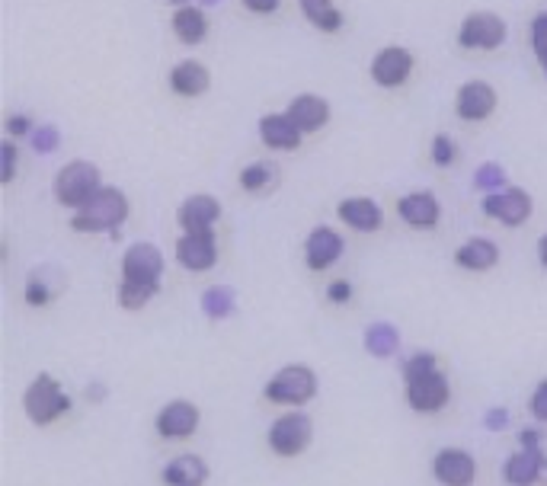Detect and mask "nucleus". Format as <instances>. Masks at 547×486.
Here are the masks:
<instances>
[{"label":"nucleus","mask_w":547,"mask_h":486,"mask_svg":"<svg viewBox=\"0 0 547 486\" xmlns=\"http://www.w3.org/2000/svg\"><path fill=\"white\" fill-rule=\"evenodd\" d=\"M362 346H365L368 355H372V359H391V355L400 349V333H397L394 323L378 320V323H372V327L365 330Z\"/></svg>","instance_id":"29"},{"label":"nucleus","mask_w":547,"mask_h":486,"mask_svg":"<svg viewBox=\"0 0 547 486\" xmlns=\"http://www.w3.org/2000/svg\"><path fill=\"white\" fill-rule=\"evenodd\" d=\"M71 410H74V397L64 391L61 381L48 375V371L32 378L23 391V413L29 416L32 426H52Z\"/></svg>","instance_id":"2"},{"label":"nucleus","mask_w":547,"mask_h":486,"mask_svg":"<svg viewBox=\"0 0 547 486\" xmlns=\"http://www.w3.org/2000/svg\"><path fill=\"white\" fill-rule=\"evenodd\" d=\"M212 471H208V461H202L199 455H180L167 461V467L160 471V480L164 486H205Z\"/></svg>","instance_id":"24"},{"label":"nucleus","mask_w":547,"mask_h":486,"mask_svg":"<svg viewBox=\"0 0 547 486\" xmlns=\"http://www.w3.org/2000/svg\"><path fill=\"white\" fill-rule=\"evenodd\" d=\"M413 64H416V58L410 48L388 45V48H381V52H375L372 64H368V74H372V80L381 90H397L410 80Z\"/></svg>","instance_id":"8"},{"label":"nucleus","mask_w":547,"mask_h":486,"mask_svg":"<svg viewBox=\"0 0 547 486\" xmlns=\"http://www.w3.org/2000/svg\"><path fill=\"white\" fill-rule=\"evenodd\" d=\"M474 186L484 192V196L506 189V173H503V167L500 164H484V167L474 173Z\"/></svg>","instance_id":"33"},{"label":"nucleus","mask_w":547,"mask_h":486,"mask_svg":"<svg viewBox=\"0 0 547 486\" xmlns=\"http://www.w3.org/2000/svg\"><path fill=\"white\" fill-rule=\"evenodd\" d=\"M176 221H180L183 234H196V231H215V224L221 221V202L208 192H196L189 196L180 212H176Z\"/></svg>","instance_id":"16"},{"label":"nucleus","mask_w":547,"mask_h":486,"mask_svg":"<svg viewBox=\"0 0 547 486\" xmlns=\"http://www.w3.org/2000/svg\"><path fill=\"white\" fill-rule=\"evenodd\" d=\"M64 291V275L58 266H36L29 272V279L23 285V301L29 307H48L55 304L58 295Z\"/></svg>","instance_id":"21"},{"label":"nucleus","mask_w":547,"mask_h":486,"mask_svg":"<svg viewBox=\"0 0 547 486\" xmlns=\"http://www.w3.org/2000/svg\"><path fill=\"white\" fill-rule=\"evenodd\" d=\"M407 403L413 413H439L448 407V400H452V384H448L445 371H429V375L416 378V381H407Z\"/></svg>","instance_id":"10"},{"label":"nucleus","mask_w":547,"mask_h":486,"mask_svg":"<svg viewBox=\"0 0 547 486\" xmlns=\"http://www.w3.org/2000/svg\"><path fill=\"white\" fill-rule=\"evenodd\" d=\"M538 259H541V266L547 269V234H541V240H538Z\"/></svg>","instance_id":"45"},{"label":"nucleus","mask_w":547,"mask_h":486,"mask_svg":"<svg viewBox=\"0 0 547 486\" xmlns=\"http://www.w3.org/2000/svg\"><path fill=\"white\" fill-rule=\"evenodd\" d=\"M484 426H487L490 432H503V429L509 426V410H506V407H493V410H487Z\"/></svg>","instance_id":"41"},{"label":"nucleus","mask_w":547,"mask_h":486,"mask_svg":"<svg viewBox=\"0 0 547 486\" xmlns=\"http://www.w3.org/2000/svg\"><path fill=\"white\" fill-rule=\"evenodd\" d=\"M436 368H439L436 355H432V352H416V355H410V359L404 362L400 375H404V384H407V381H416V378L429 375V371H436Z\"/></svg>","instance_id":"32"},{"label":"nucleus","mask_w":547,"mask_h":486,"mask_svg":"<svg viewBox=\"0 0 547 486\" xmlns=\"http://www.w3.org/2000/svg\"><path fill=\"white\" fill-rule=\"evenodd\" d=\"M176 259L189 272H208L218 263V234L215 231H196L183 234L176 240Z\"/></svg>","instance_id":"13"},{"label":"nucleus","mask_w":547,"mask_h":486,"mask_svg":"<svg viewBox=\"0 0 547 486\" xmlns=\"http://www.w3.org/2000/svg\"><path fill=\"white\" fill-rule=\"evenodd\" d=\"M170 4H173V7H186V4H189V0H170Z\"/></svg>","instance_id":"47"},{"label":"nucleus","mask_w":547,"mask_h":486,"mask_svg":"<svg viewBox=\"0 0 547 486\" xmlns=\"http://www.w3.org/2000/svg\"><path fill=\"white\" fill-rule=\"evenodd\" d=\"M496 103H500V96H496L493 84H487V80H464L455 96V112L464 122H487L496 112Z\"/></svg>","instance_id":"12"},{"label":"nucleus","mask_w":547,"mask_h":486,"mask_svg":"<svg viewBox=\"0 0 547 486\" xmlns=\"http://www.w3.org/2000/svg\"><path fill=\"white\" fill-rule=\"evenodd\" d=\"M298 7L304 13V20L317 32H324V36H336V32L343 29V10L336 7L333 0H298Z\"/></svg>","instance_id":"28"},{"label":"nucleus","mask_w":547,"mask_h":486,"mask_svg":"<svg viewBox=\"0 0 547 486\" xmlns=\"http://www.w3.org/2000/svg\"><path fill=\"white\" fill-rule=\"evenodd\" d=\"M279 180H282V173L276 164H269V160H253V164H247L237 173L240 189L250 192V196H266V192L279 186Z\"/></svg>","instance_id":"27"},{"label":"nucleus","mask_w":547,"mask_h":486,"mask_svg":"<svg viewBox=\"0 0 547 486\" xmlns=\"http://www.w3.org/2000/svg\"><path fill=\"white\" fill-rule=\"evenodd\" d=\"M157 295H160V285H144V282H125L122 279L116 288V301H119L122 311H141V307Z\"/></svg>","instance_id":"31"},{"label":"nucleus","mask_w":547,"mask_h":486,"mask_svg":"<svg viewBox=\"0 0 547 486\" xmlns=\"http://www.w3.org/2000/svg\"><path fill=\"white\" fill-rule=\"evenodd\" d=\"M215 4H221V0H202V7H215Z\"/></svg>","instance_id":"46"},{"label":"nucleus","mask_w":547,"mask_h":486,"mask_svg":"<svg viewBox=\"0 0 547 486\" xmlns=\"http://www.w3.org/2000/svg\"><path fill=\"white\" fill-rule=\"evenodd\" d=\"M528 410H532V416L538 419V423H547V378L535 387L532 400H528Z\"/></svg>","instance_id":"40"},{"label":"nucleus","mask_w":547,"mask_h":486,"mask_svg":"<svg viewBox=\"0 0 547 486\" xmlns=\"http://www.w3.org/2000/svg\"><path fill=\"white\" fill-rule=\"evenodd\" d=\"M397 215L413 231H432L442 221V205L432 192H407L404 199H397Z\"/></svg>","instance_id":"17"},{"label":"nucleus","mask_w":547,"mask_h":486,"mask_svg":"<svg viewBox=\"0 0 547 486\" xmlns=\"http://www.w3.org/2000/svg\"><path fill=\"white\" fill-rule=\"evenodd\" d=\"M202 423V413L192 400H170L164 410L154 416V429L160 439L167 442H183V439H192Z\"/></svg>","instance_id":"9"},{"label":"nucleus","mask_w":547,"mask_h":486,"mask_svg":"<svg viewBox=\"0 0 547 486\" xmlns=\"http://www.w3.org/2000/svg\"><path fill=\"white\" fill-rule=\"evenodd\" d=\"M480 208H484V215L506 224V228H522V224L532 218V196H528L525 189L519 186H506L500 192H490V196H484V202H480Z\"/></svg>","instance_id":"7"},{"label":"nucleus","mask_w":547,"mask_h":486,"mask_svg":"<svg viewBox=\"0 0 547 486\" xmlns=\"http://www.w3.org/2000/svg\"><path fill=\"white\" fill-rule=\"evenodd\" d=\"M202 314L208 320H228L237 311V291L231 285H212L202 291Z\"/></svg>","instance_id":"30"},{"label":"nucleus","mask_w":547,"mask_h":486,"mask_svg":"<svg viewBox=\"0 0 547 486\" xmlns=\"http://www.w3.org/2000/svg\"><path fill=\"white\" fill-rule=\"evenodd\" d=\"M519 445L522 448H541V432L538 429H522L519 432Z\"/></svg>","instance_id":"43"},{"label":"nucleus","mask_w":547,"mask_h":486,"mask_svg":"<svg viewBox=\"0 0 547 486\" xmlns=\"http://www.w3.org/2000/svg\"><path fill=\"white\" fill-rule=\"evenodd\" d=\"M336 218H340L346 228L359 231V234H375L381 231L384 224V212L375 199H365V196H352V199H343L336 205Z\"/></svg>","instance_id":"18"},{"label":"nucleus","mask_w":547,"mask_h":486,"mask_svg":"<svg viewBox=\"0 0 547 486\" xmlns=\"http://www.w3.org/2000/svg\"><path fill=\"white\" fill-rule=\"evenodd\" d=\"M164 253L154 243H132L122 256V279L125 282H144V285H160L164 279Z\"/></svg>","instance_id":"11"},{"label":"nucleus","mask_w":547,"mask_h":486,"mask_svg":"<svg viewBox=\"0 0 547 486\" xmlns=\"http://www.w3.org/2000/svg\"><path fill=\"white\" fill-rule=\"evenodd\" d=\"M84 397H87L90 403H103V400H106V384H90L87 391H84Z\"/></svg>","instance_id":"44"},{"label":"nucleus","mask_w":547,"mask_h":486,"mask_svg":"<svg viewBox=\"0 0 547 486\" xmlns=\"http://www.w3.org/2000/svg\"><path fill=\"white\" fill-rule=\"evenodd\" d=\"M4 132L10 141H20V138H32V132H36V125H32V116H26V112H20V116H10L4 122Z\"/></svg>","instance_id":"38"},{"label":"nucleus","mask_w":547,"mask_h":486,"mask_svg":"<svg viewBox=\"0 0 547 486\" xmlns=\"http://www.w3.org/2000/svg\"><path fill=\"white\" fill-rule=\"evenodd\" d=\"M260 141L269 151H298L304 132L288 119V112H266L260 119Z\"/></svg>","instance_id":"19"},{"label":"nucleus","mask_w":547,"mask_h":486,"mask_svg":"<svg viewBox=\"0 0 547 486\" xmlns=\"http://www.w3.org/2000/svg\"><path fill=\"white\" fill-rule=\"evenodd\" d=\"M352 295H356V288H352L349 279H333V282L327 285V298H330V304H349Z\"/></svg>","instance_id":"39"},{"label":"nucleus","mask_w":547,"mask_h":486,"mask_svg":"<svg viewBox=\"0 0 547 486\" xmlns=\"http://www.w3.org/2000/svg\"><path fill=\"white\" fill-rule=\"evenodd\" d=\"M170 29L173 36L183 45H199L208 36V13L202 7H176V13L170 16Z\"/></svg>","instance_id":"26"},{"label":"nucleus","mask_w":547,"mask_h":486,"mask_svg":"<svg viewBox=\"0 0 547 486\" xmlns=\"http://www.w3.org/2000/svg\"><path fill=\"white\" fill-rule=\"evenodd\" d=\"M167 84L176 96H186V100H196V96H205L208 87H212V74L202 61L196 58H186V61H176L170 68Z\"/></svg>","instance_id":"20"},{"label":"nucleus","mask_w":547,"mask_h":486,"mask_svg":"<svg viewBox=\"0 0 547 486\" xmlns=\"http://www.w3.org/2000/svg\"><path fill=\"white\" fill-rule=\"evenodd\" d=\"M314 439V423L304 413L292 410V413H282L276 423L269 426L266 432V442L272 448V455H279V458H298L308 451Z\"/></svg>","instance_id":"5"},{"label":"nucleus","mask_w":547,"mask_h":486,"mask_svg":"<svg viewBox=\"0 0 547 486\" xmlns=\"http://www.w3.org/2000/svg\"><path fill=\"white\" fill-rule=\"evenodd\" d=\"M100 189H103L100 167H96L93 160H84V157L68 160V164L58 170L55 183H52L55 202L64 205V208H71V212H77L80 205H87Z\"/></svg>","instance_id":"3"},{"label":"nucleus","mask_w":547,"mask_h":486,"mask_svg":"<svg viewBox=\"0 0 547 486\" xmlns=\"http://www.w3.org/2000/svg\"><path fill=\"white\" fill-rule=\"evenodd\" d=\"M317 375L311 365H301V362H292V365H282L276 375L269 378L266 384V400L269 403H279V407H304V403H311L317 397Z\"/></svg>","instance_id":"4"},{"label":"nucleus","mask_w":547,"mask_h":486,"mask_svg":"<svg viewBox=\"0 0 547 486\" xmlns=\"http://www.w3.org/2000/svg\"><path fill=\"white\" fill-rule=\"evenodd\" d=\"M16 164H20V151H16L13 141H4V144H0V183H4V186L13 183Z\"/></svg>","instance_id":"37"},{"label":"nucleus","mask_w":547,"mask_h":486,"mask_svg":"<svg viewBox=\"0 0 547 486\" xmlns=\"http://www.w3.org/2000/svg\"><path fill=\"white\" fill-rule=\"evenodd\" d=\"M343 247L346 243L340 234L327 228V224H317V228L308 234V240H304V263H308L311 272H324L333 263H340Z\"/></svg>","instance_id":"15"},{"label":"nucleus","mask_w":547,"mask_h":486,"mask_svg":"<svg viewBox=\"0 0 547 486\" xmlns=\"http://www.w3.org/2000/svg\"><path fill=\"white\" fill-rule=\"evenodd\" d=\"M285 112H288V119H292L304 135H314V132H320V128L330 122V103L324 100V96H317V93L295 96Z\"/></svg>","instance_id":"22"},{"label":"nucleus","mask_w":547,"mask_h":486,"mask_svg":"<svg viewBox=\"0 0 547 486\" xmlns=\"http://www.w3.org/2000/svg\"><path fill=\"white\" fill-rule=\"evenodd\" d=\"M528 39H532V48L541 61V68L547 64V13H538L532 20V29H528Z\"/></svg>","instance_id":"36"},{"label":"nucleus","mask_w":547,"mask_h":486,"mask_svg":"<svg viewBox=\"0 0 547 486\" xmlns=\"http://www.w3.org/2000/svg\"><path fill=\"white\" fill-rule=\"evenodd\" d=\"M32 151L36 154H55L61 148V128L58 125H36L32 132Z\"/></svg>","instance_id":"34"},{"label":"nucleus","mask_w":547,"mask_h":486,"mask_svg":"<svg viewBox=\"0 0 547 486\" xmlns=\"http://www.w3.org/2000/svg\"><path fill=\"white\" fill-rule=\"evenodd\" d=\"M547 458L541 448H522L503 464V477L509 486H535L544 474Z\"/></svg>","instance_id":"23"},{"label":"nucleus","mask_w":547,"mask_h":486,"mask_svg":"<svg viewBox=\"0 0 547 486\" xmlns=\"http://www.w3.org/2000/svg\"><path fill=\"white\" fill-rule=\"evenodd\" d=\"M240 4H244L250 13H276L279 10V0H240Z\"/></svg>","instance_id":"42"},{"label":"nucleus","mask_w":547,"mask_h":486,"mask_svg":"<svg viewBox=\"0 0 547 486\" xmlns=\"http://www.w3.org/2000/svg\"><path fill=\"white\" fill-rule=\"evenodd\" d=\"M455 263L468 272H490L500 263V247L490 237H471L455 250Z\"/></svg>","instance_id":"25"},{"label":"nucleus","mask_w":547,"mask_h":486,"mask_svg":"<svg viewBox=\"0 0 547 486\" xmlns=\"http://www.w3.org/2000/svg\"><path fill=\"white\" fill-rule=\"evenodd\" d=\"M432 477L442 486H474L477 480V461L464 448H442L432 458Z\"/></svg>","instance_id":"14"},{"label":"nucleus","mask_w":547,"mask_h":486,"mask_svg":"<svg viewBox=\"0 0 547 486\" xmlns=\"http://www.w3.org/2000/svg\"><path fill=\"white\" fill-rule=\"evenodd\" d=\"M128 205L125 192L119 186H103L96 196L80 205L74 218H71V231L77 234H109L112 240H119V228L128 221Z\"/></svg>","instance_id":"1"},{"label":"nucleus","mask_w":547,"mask_h":486,"mask_svg":"<svg viewBox=\"0 0 547 486\" xmlns=\"http://www.w3.org/2000/svg\"><path fill=\"white\" fill-rule=\"evenodd\" d=\"M544 77H547V64H544Z\"/></svg>","instance_id":"48"},{"label":"nucleus","mask_w":547,"mask_h":486,"mask_svg":"<svg viewBox=\"0 0 547 486\" xmlns=\"http://www.w3.org/2000/svg\"><path fill=\"white\" fill-rule=\"evenodd\" d=\"M544 474H547V467H544Z\"/></svg>","instance_id":"49"},{"label":"nucleus","mask_w":547,"mask_h":486,"mask_svg":"<svg viewBox=\"0 0 547 486\" xmlns=\"http://www.w3.org/2000/svg\"><path fill=\"white\" fill-rule=\"evenodd\" d=\"M506 42V23L503 16H496L490 10L468 13L458 26V45L468 52H496Z\"/></svg>","instance_id":"6"},{"label":"nucleus","mask_w":547,"mask_h":486,"mask_svg":"<svg viewBox=\"0 0 547 486\" xmlns=\"http://www.w3.org/2000/svg\"><path fill=\"white\" fill-rule=\"evenodd\" d=\"M429 154H432V164H436V167H452L455 160H458V144L452 141V135L439 132L436 138H432Z\"/></svg>","instance_id":"35"}]
</instances>
